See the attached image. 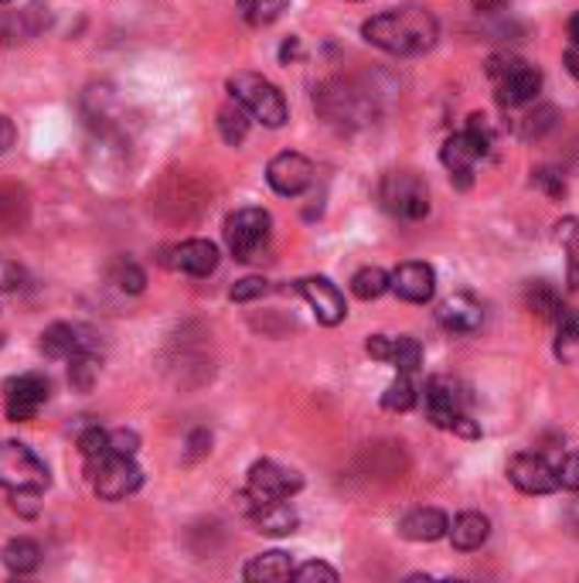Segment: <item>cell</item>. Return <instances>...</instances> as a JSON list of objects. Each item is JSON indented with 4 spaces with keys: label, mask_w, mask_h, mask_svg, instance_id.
I'll use <instances>...</instances> for the list:
<instances>
[{
    "label": "cell",
    "mask_w": 579,
    "mask_h": 583,
    "mask_svg": "<svg viewBox=\"0 0 579 583\" xmlns=\"http://www.w3.org/2000/svg\"><path fill=\"white\" fill-rule=\"evenodd\" d=\"M361 34L368 45L382 48L389 55H423L436 45L439 24L423 8H399L365 21Z\"/></svg>",
    "instance_id": "cell-1"
},
{
    "label": "cell",
    "mask_w": 579,
    "mask_h": 583,
    "mask_svg": "<svg viewBox=\"0 0 579 583\" xmlns=\"http://www.w3.org/2000/svg\"><path fill=\"white\" fill-rule=\"evenodd\" d=\"M229 92H232V99L238 102V107H246V113L253 117V120H259L263 127H283L287 123V99H283V92L272 86L269 79H263V76H256V73H235L232 79H229Z\"/></svg>",
    "instance_id": "cell-2"
},
{
    "label": "cell",
    "mask_w": 579,
    "mask_h": 583,
    "mask_svg": "<svg viewBox=\"0 0 579 583\" xmlns=\"http://www.w3.org/2000/svg\"><path fill=\"white\" fill-rule=\"evenodd\" d=\"M491 151V127L485 117H470L467 120V130L454 133L447 144L439 151V161L443 167L450 170V178L460 182V188L470 185V175H474V164L481 161L485 154Z\"/></svg>",
    "instance_id": "cell-3"
},
{
    "label": "cell",
    "mask_w": 579,
    "mask_h": 583,
    "mask_svg": "<svg viewBox=\"0 0 579 583\" xmlns=\"http://www.w3.org/2000/svg\"><path fill=\"white\" fill-rule=\"evenodd\" d=\"M272 219L263 209H238L225 219V246L238 263H259L269 250Z\"/></svg>",
    "instance_id": "cell-4"
},
{
    "label": "cell",
    "mask_w": 579,
    "mask_h": 583,
    "mask_svg": "<svg viewBox=\"0 0 579 583\" xmlns=\"http://www.w3.org/2000/svg\"><path fill=\"white\" fill-rule=\"evenodd\" d=\"M48 468L31 448L18 440H0V488L8 492H45Z\"/></svg>",
    "instance_id": "cell-5"
},
{
    "label": "cell",
    "mask_w": 579,
    "mask_h": 583,
    "mask_svg": "<svg viewBox=\"0 0 579 583\" xmlns=\"http://www.w3.org/2000/svg\"><path fill=\"white\" fill-rule=\"evenodd\" d=\"M488 73L494 79L501 107H525V102H532L542 89V73L525 58H511V55L491 58Z\"/></svg>",
    "instance_id": "cell-6"
},
{
    "label": "cell",
    "mask_w": 579,
    "mask_h": 583,
    "mask_svg": "<svg viewBox=\"0 0 579 583\" xmlns=\"http://www.w3.org/2000/svg\"><path fill=\"white\" fill-rule=\"evenodd\" d=\"M89 474H92L96 495L107 502H123L126 495H133L144 485V471L133 464V458L123 454H107L99 461H89Z\"/></svg>",
    "instance_id": "cell-7"
},
{
    "label": "cell",
    "mask_w": 579,
    "mask_h": 583,
    "mask_svg": "<svg viewBox=\"0 0 579 583\" xmlns=\"http://www.w3.org/2000/svg\"><path fill=\"white\" fill-rule=\"evenodd\" d=\"M382 205L392 216L416 222L430 212V188L413 170H392L382 182Z\"/></svg>",
    "instance_id": "cell-8"
},
{
    "label": "cell",
    "mask_w": 579,
    "mask_h": 583,
    "mask_svg": "<svg viewBox=\"0 0 579 583\" xmlns=\"http://www.w3.org/2000/svg\"><path fill=\"white\" fill-rule=\"evenodd\" d=\"M467 386L460 380H454V375H433V380L426 383V420L450 430L457 417L467 414Z\"/></svg>",
    "instance_id": "cell-9"
},
{
    "label": "cell",
    "mask_w": 579,
    "mask_h": 583,
    "mask_svg": "<svg viewBox=\"0 0 579 583\" xmlns=\"http://www.w3.org/2000/svg\"><path fill=\"white\" fill-rule=\"evenodd\" d=\"M300 488H303V477L297 471H290L277 461H256L249 468L246 498H253V502H287Z\"/></svg>",
    "instance_id": "cell-10"
},
{
    "label": "cell",
    "mask_w": 579,
    "mask_h": 583,
    "mask_svg": "<svg viewBox=\"0 0 579 583\" xmlns=\"http://www.w3.org/2000/svg\"><path fill=\"white\" fill-rule=\"evenodd\" d=\"M48 380L42 372H24L18 380H8L4 386V406H8V417L18 424H27L38 417V409L48 403Z\"/></svg>",
    "instance_id": "cell-11"
},
{
    "label": "cell",
    "mask_w": 579,
    "mask_h": 583,
    "mask_svg": "<svg viewBox=\"0 0 579 583\" xmlns=\"http://www.w3.org/2000/svg\"><path fill=\"white\" fill-rule=\"evenodd\" d=\"M266 182H269V188L277 191V195L297 198V195H303L307 188H311L314 164L307 161L303 154H293V151L277 154V157L269 161V167H266Z\"/></svg>",
    "instance_id": "cell-12"
},
{
    "label": "cell",
    "mask_w": 579,
    "mask_h": 583,
    "mask_svg": "<svg viewBox=\"0 0 579 583\" xmlns=\"http://www.w3.org/2000/svg\"><path fill=\"white\" fill-rule=\"evenodd\" d=\"M508 477H511V485H515L519 492H525V495H553V492H559V471L542 454L511 458Z\"/></svg>",
    "instance_id": "cell-13"
},
{
    "label": "cell",
    "mask_w": 579,
    "mask_h": 583,
    "mask_svg": "<svg viewBox=\"0 0 579 583\" xmlns=\"http://www.w3.org/2000/svg\"><path fill=\"white\" fill-rule=\"evenodd\" d=\"M297 290L303 294V300L311 304V311L321 324L334 328L345 321L348 315V304H345V294L337 290V284H331L327 277H303L297 284Z\"/></svg>",
    "instance_id": "cell-14"
},
{
    "label": "cell",
    "mask_w": 579,
    "mask_h": 583,
    "mask_svg": "<svg viewBox=\"0 0 579 583\" xmlns=\"http://www.w3.org/2000/svg\"><path fill=\"white\" fill-rule=\"evenodd\" d=\"M392 290L409 304H430L436 294V273L430 263H402L389 273Z\"/></svg>",
    "instance_id": "cell-15"
},
{
    "label": "cell",
    "mask_w": 579,
    "mask_h": 583,
    "mask_svg": "<svg viewBox=\"0 0 579 583\" xmlns=\"http://www.w3.org/2000/svg\"><path fill=\"white\" fill-rule=\"evenodd\" d=\"M365 349L371 359L379 362H389L396 365L399 372H416L420 362H423V349L416 338H386V334H371L365 341Z\"/></svg>",
    "instance_id": "cell-16"
},
{
    "label": "cell",
    "mask_w": 579,
    "mask_h": 583,
    "mask_svg": "<svg viewBox=\"0 0 579 583\" xmlns=\"http://www.w3.org/2000/svg\"><path fill=\"white\" fill-rule=\"evenodd\" d=\"M436 321L447 331H454V334H470V331L481 328L485 307H481V300H474L470 294H454V297H447L439 304Z\"/></svg>",
    "instance_id": "cell-17"
},
{
    "label": "cell",
    "mask_w": 579,
    "mask_h": 583,
    "mask_svg": "<svg viewBox=\"0 0 579 583\" xmlns=\"http://www.w3.org/2000/svg\"><path fill=\"white\" fill-rule=\"evenodd\" d=\"M42 352L48 355V359H76V355H82V352H92V341H89V331L86 328H79V324H65V321H58V324H52L45 334H42Z\"/></svg>",
    "instance_id": "cell-18"
},
{
    "label": "cell",
    "mask_w": 579,
    "mask_h": 583,
    "mask_svg": "<svg viewBox=\"0 0 579 583\" xmlns=\"http://www.w3.org/2000/svg\"><path fill=\"white\" fill-rule=\"evenodd\" d=\"M399 532L405 539H413V542H436V539H443L450 532V519L443 516L439 508H413L399 522Z\"/></svg>",
    "instance_id": "cell-19"
},
{
    "label": "cell",
    "mask_w": 579,
    "mask_h": 583,
    "mask_svg": "<svg viewBox=\"0 0 579 583\" xmlns=\"http://www.w3.org/2000/svg\"><path fill=\"white\" fill-rule=\"evenodd\" d=\"M175 263L178 270H185L188 277H212L219 270V250L209 239H188V243L178 246L175 253Z\"/></svg>",
    "instance_id": "cell-20"
},
{
    "label": "cell",
    "mask_w": 579,
    "mask_h": 583,
    "mask_svg": "<svg viewBox=\"0 0 579 583\" xmlns=\"http://www.w3.org/2000/svg\"><path fill=\"white\" fill-rule=\"evenodd\" d=\"M253 522L266 536H290L300 519L287 502H253Z\"/></svg>",
    "instance_id": "cell-21"
},
{
    "label": "cell",
    "mask_w": 579,
    "mask_h": 583,
    "mask_svg": "<svg viewBox=\"0 0 579 583\" xmlns=\"http://www.w3.org/2000/svg\"><path fill=\"white\" fill-rule=\"evenodd\" d=\"M488 536H491V522H488V516H481V512H464V516H457L450 526V542L464 553L481 550Z\"/></svg>",
    "instance_id": "cell-22"
},
{
    "label": "cell",
    "mask_w": 579,
    "mask_h": 583,
    "mask_svg": "<svg viewBox=\"0 0 579 583\" xmlns=\"http://www.w3.org/2000/svg\"><path fill=\"white\" fill-rule=\"evenodd\" d=\"M246 580L253 583H280V580H290L293 576V560L280 550H272V553H259L246 563L243 570Z\"/></svg>",
    "instance_id": "cell-23"
},
{
    "label": "cell",
    "mask_w": 579,
    "mask_h": 583,
    "mask_svg": "<svg viewBox=\"0 0 579 583\" xmlns=\"http://www.w3.org/2000/svg\"><path fill=\"white\" fill-rule=\"evenodd\" d=\"M0 560H4L11 573L24 576L42 566V550H38V542H31V539H11L4 546V553H0Z\"/></svg>",
    "instance_id": "cell-24"
},
{
    "label": "cell",
    "mask_w": 579,
    "mask_h": 583,
    "mask_svg": "<svg viewBox=\"0 0 579 583\" xmlns=\"http://www.w3.org/2000/svg\"><path fill=\"white\" fill-rule=\"evenodd\" d=\"M219 133H222V141L229 147H238L246 141V133H249V113L246 107H238V102L232 99L229 107L219 110Z\"/></svg>",
    "instance_id": "cell-25"
},
{
    "label": "cell",
    "mask_w": 579,
    "mask_h": 583,
    "mask_svg": "<svg viewBox=\"0 0 579 583\" xmlns=\"http://www.w3.org/2000/svg\"><path fill=\"white\" fill-rule=\"evenodd\" d=\"M386 290H392V280L382 266H361L352 277V294L358 300H379Z\"/></svg>",
    "instance_id": "cell-26"
},
{
    "label": "cell",
    "mask_w": 579,
    "mask_h": 583,
    "mask_svg": "<svg viewBox=\"0 0 579 583\" xmlns=\"http://www.w3.org/2000/svg\"><path fill=\"white\" fill-rule=\"evenodd\" d=\"M290 8V0H238V11L253 28H266Z\"/></svg>",
    "instance_id": "cell-27"
},
{
    "label": "cell",
    "mask_w": 579,
    "mask_h": 583,
    "mask_svg": "<svg viewBox=\"0 0 579 583\" xmlns=\"http://www.w3.org/2000/svg\"><path fill=\"white\" fill-rule=\"evenodd\" d=\"M382 406L389 414H405V409L416 406V386L409 380V372H399V380L382 393Z\"/></svg>",
    "instance_id": "cell-28"
},
{
    "label": "cell",
    "mask_w": 579,
    "mask_h": 583,
    "mask_svg": "<svg viewBox=\"0 0 579 583\" xmlns=\"http://www.w3.org/2000/svg\"><path fill=\"white\" fill-rule=\"evenodd\" d=\"M96 375H99V362H96L92 352H82L76 359H68V383H73L76 389H82V393L92 389Z\"/></svg>",
    "instance_id": "cell-29"
},
{
    "label": "cell",
    "mask_w": 579,
    "mask_h": 583,
    "mask_svg": "<svg viewBox=\"0 0 579 583\" xmlns=\"http://www.w3.org/2000/svg\"><path fill=\"white\" fill-rule=\"evenodd\" d=\"M113 284H116L123 294H141V290H144V284H147V277H144V270L136 266V263L120 260V263L113 266Z\"/></svg>",
    "instance_id": "cell-30"
},
{
    "label": "cell",
    "mask_w": 579,
    "mask_h": 583,
    "mask_svg": "<svg viewBox=\"0 0 579 583\" xmlns=\"http://www.w3.org/2000/svg\"><path fill=\"white\" fill-rule=\"evenodd\" d=\"M79 451L86 461H99V458H107L110 454V430H102V427H89L82 437H79Z\"/></svg>",
    "instance_id": "cell-31"
},
{
    "label": "cell",
    "mask_w": 579,
    "mask_h": 583,
    "mask_svg": "<svg viewBox=\"0 0 579 583\" xmlns=\"http://www.w3.org/2000/svg\"><path fill=\"white\" fill-rule=\"evenodd\" d=\"M553 321H556V331H559V345H572V341H579V315L572 311V307L559 304Z\"/></svg>",
    "instance_id": "cell-32"
},
{
    "label": "cell",
    "mask_w": 579,
    "mask_h": 583,
    "mask_svg": "<svg viewBox=\"0 0 579 583\" xmlns=\"http://www.w3.org/2000/svg\"><path fill=\"white\" fill-rule=\"evenodd\" d=\"M290 580H300V583H314V580L337 583V570L327 566V563H303V566H293V576H290Z\"/></svg>",
    "instance_id": "cell-33"
},
{
    "label": "cell",
    "mask_w": 579,
    "mask_h": 583,
    "mask_svg": "<svg viewBox=\"0 0 579 583\" xmlns=\"http://www.w3.org/2000/svg\"><path fill=\"white\" fill-rule=\"evenodd\" d=\"M136 448H141V437L133 430H110V454H123V458H133Z\"/></svg>",
    "instance_id": "cell-34"
},
{
    "label": "cell",
    "mask_w": 579,
    "mask_h": 583,
    "mask_svg": "<svg viewBox=\"0 0 579 583\" xmlns=\"http://www.w3.org/2000/svg\"><path fill=\"white\" fill-rule=\"evenodd\" d=\"M266 290H269V284H266L263 277H246V280H238V284L232 287V300H235V304H246V300L263 297Z\"/></svg>",
    "instance_id": "cell-35"
},
{
    "label": "cell",
    "mask_w": 579,
    "mask_h": 583,
    "mask_svg": "<svg viewBox=\"0 0 579 583\" xmlns=\"http://www.w3.org/2000/svg\"><path fill=\"white\" fill-rule=\"evenodd\" d=\"M21 287H24V270L0 256V294H11V290H21Z\"/></svg>",
    "instance_id": "cell-36"
},
{
    "label": "cell",
    "mask_w": 579,
    "mask_h": 583,
    "mask_svg": "<svg viewBox=\"0 0 579 583\" xmlns=\"http://www.w3.org/2000/svg\"><path fill=\"white\" fill-rule=\"evenodd\" d=\"M528 304L535 307V311H538L542 318H553V315L559 311V297H556L549 287H535L532 297H528Z\"/></svg>",
    "instance_id": "cell-37"
},
{
    "label": "cell",
    "mask_w": 579,
    "mask_h": 583,
    "mask_svg": "<svg viewBox=\"0 0 579 583\" xmlns=\"http://www.w3.org/2000/svg\"><path fill=\"white\" fill-rule=\"evenodd\" d=\"M556 471H559V488H566V492H579V451L569 454Z\"/></svg>",
    "instance_id": "cell-38"
},
{
    "label": "cell",
    "mask_w": 579,
    "mask_h": 583,
    "mask_svg": "<svg viewBox=\"0 0 579 583\" xmlns=\"http://www.w3.org/2000/svg\"><path fill=\"white\" fill-rule=\"evenodd\" d=\"M535 182L545 185L553 195H563V191H566V185H563V178L556 175V170H535Z\"/></svg>",
    "instance_id": "cell-39"
},
{
    "label": "cell",
    "mask_w": 579,
    "mask_h": 583,
    "mask_svg": "<svg viewBox=\"0 0 579 583\" xmlns=\"http://www.w3.org/2000/svg\"><path fill=\"white\" fill-rule=\"evenodd\" d=\"M11 144H14V123L8 117H0V154H4Z\"/></svg>",
    "instance_id": "cell-40"
},
{
    "label": "cell",
    "mask_w": 579,
    "mask_h": 583,
    "mask_svg": "<svg viewBox=\"0 0 579 583\" xmlns=\"http://www.w3.org/2000/svg\"><path fill=\"white\" fill-rule=\"evenodd\" d=\"M209 443H212V437L204 433V430H198V433L191 437V458H198V454L209 451Z\"/></svg>",
    "instance_id": "cell-41"
},
{
    "label": "cell",
    "mask_w": 579,
    "mask_h": 583,
    "mask_svg": "<svg viewBox=\"0 0 579 583\" xmlns=\"http://www.w3.org/2000/svg\"><path fill=\"white\" fill-rule=\"evenodd\" d=\"M566 62H569V73H572V76L579 79V48H576V45H572V48L566 52Z\"/></svg>",
    "instance_id": "cell-42"
},
{
    "label": "cell",
    "mask_w": 579,
    "mask_h": 583,
    "mask_svg": "<svg viewBox=\"0 0 579 583\" xmlns=\"http://www.w3.org/2000/svg\"><path fill=\"white\" fill-rule=\"evenodd\" d=\"M569 38H572V45L579 48V11L569 18Z\"/></svg>",
    "instance_id": "cell-43"
},
{
    "label": "cell",
    "mask_w": 579,
    "mask_h": 583,
    "mask_svg": "<svg viewBox=\"0 0 579 583\" xmlns=\"http://www.w3.org/2000/svg\"><path fill=\"white\" fill-rule=\"evenodd\" d=\"M0 4H11V0H0Z\"/></svg>",
    "instance_id": "cell-44"
}]
</instances>
